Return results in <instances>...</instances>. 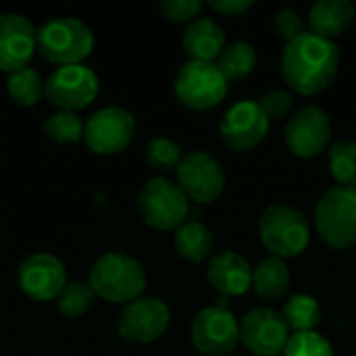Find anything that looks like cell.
Listing matches in <instances>:
<instances>
[{
  "instance_id": "6da1fadb",
  "label": "cell",
  "mask_w": 356,
  "mask_h": 356,
  "mask_svg": "<svg viewBox=\"0 0 356 356\" xmlns=\"http://www.w3.org/2000/svg\"><path fill=\"white\" fill-rule=\"evenodd\" d=\"M340 58L336 42L311 31L286 44L282 54V75L294 92L317 96L334 83L340 71Z\"/></svg>"
},
{
  "instance_id": "7a4b0ae2",
  "label": "cell",
  "mask_w": 356,
  "mask_h": 356,
  "mask_svg": "<svg viewBox=\"0 0 356 356\" xmlns=\"http://www.w3.org/2000/svg\"><path fill=\"white\" fill-rule=\"evenodd\" d=\"M88 282L98 298L113 305H129L142 298L146 290V271L142 263L129 254L106 252L94 263Z\"/></svg>"
},
{
  "instance_id": "3957f363",
  "label": "cell",
  "mask_w": 356,
  "mask_h": 356,
  "mask_svg": "<svg viewBox=\"0 0 356 356\" xmlns=\"http://www.w3.org/2000/svg\"><path fill=\"white\" fill-rule=\"evenodd\" d=\"M259 236L263 246L277 259L302 254L311 244V225L302 211L290 204H271L259 219Z\"/></svg>"
},
{
  "instance_id": "277c9868",
  "label": "cell",
  "mask_w": 356,
  "mask_h": 356,
  "mask_svg": "<svg viewBox=\"0 0 356 356\" xmlns=\"http://www.w3.org/2000/svg\"><path fill=\"white\" fill-rule=\"evenodd\" d=\"M94 48L92 29L73 17H56L38 29V50L44 60L69 67L83 65Z\"/></svg>"
},
{
  "instance_id": "5b68a950",
  "label": "cell",
  "mask_w": 356,
  "mask_h": 356,
  "mask_svg": "<svg viewBox=\"0 0 356 356\" xmlns=\"http://www.w3.org/2000/svg\"><path fill=\"white\" fill-rule=\"evenodd\" d=\"M315 227L319 238L334 250L356 244V188H330L317 202Z\"/></svg>"
},
{
  "instance_id": "8992f818",
  "label": "cell",
  "mask_w": 356,
  "mask_h": 356,
  "mask_svg": "<svg viewBox=\"0 0 356 356\" xmlns=\"http://www.w3.org/2000/svg\"><path fill=\"white\" fill-rule=\"evenodd\" d=\"M138 211L148 227L159 232H173L186 223L190 200L171 179L152 177L142 186L138 194Z\"/></svg>"
},
{
  "instance_id": "52a82bcc",
  "label": "cell",
  "mask_w": 356,
  "mask_h": 356,
  "mask_svg": "<svg viewBox=\"0 0 356 356\" xmlns=\"http://www.w3.org/2000/svg\"><path fill=\"white\" fill-rule=\"evenodd\" d=\"M173 88L184 106L192 111H209L227 96L229 81L223 77L217 63L188 60L179 69Z\"/></svg>"
},
{
  "instance_id": "ba28073f",
  "label": "cell",
  "mask_w": 356,
  "mask_h": 356,
  "mask_svg": "<svg viewBox=\"0 0 356 356\" xmlns=\"http://www.w3.org/2000/svg\"><path fill=\"white\" fill-rule=\"evenodd\" d=\"M194 348L204 356H227L240 344V321L221 305L202 309L190 327Z\"/></svg>"
},
{
  "instance_id": "9c48e42d",
  "label": "cell",
  "mask_w": 356,
  "mask_h": 356,
  "mask_svg": "<svg viewBox=\"0 0 356 356\" xmlns=\"http://www.w3.org/2000/svg\"><path fill=\"white\" fill-rule=\"evenodd\" d=\"M175 173L177 186L186 198L198 204H211L225 192V171L219 161L204 150H192L184 154Z\"/></svg>"
},
{
  "instance_id": "30bf717a",
  "label": "cell",
  "mask_w": 356,
  "mask_h": 356,
  "mask_svg": "<svg viewBox=\"0 0 356 356\" xmlns=\"http://www.w3.org/2000/svg\"><path fill=\"white\" fill-rule=\"evenodd\" d=\"M169 321L171 311L161 298L142 296L125 305L117 321V334L129 344H152L163 338Z\"/></svg>"
},
{
  "instance_id": "8fae6325",
  "label": "cell",
  "mask_w": 356,
  "mask_h": 356,
  "mask_svg": "<svg viewBox=\"0 0 356 356\" xmlns=\"http://www.w3.org/2000/svg\"><path fill=\"white\" fill-rule=\"evenodd\" d=\"M100 90L98 75L86 65L58 67L46 79V98L58 111L77 113L90 106Z\"/></svg>"
},
{
  "instance_id": "7c38bea8",
  "label": "cell",
  "mask_w": 356,
  "mask_h": 356,
  "mask_svg": "<svg viewBox=\"0 0 356 356\" xmlns=\"http://www.w3.org/2000/svg\"><path fill=\"white\" fill-rule=\"evenodd\" d=\"M136 136V119L121 106H104L86 121L83 140L96 154L123 152Z\"/></svg>"
},
{
  "instance_id": "4fadbf2b",
  "label": "cell",
  "mask_w": 356,
  "mask_h": 356,
  "mask_svg": "<svg viewBox=\"0 0 356 356\" xmlns=\"http://www.w3.org/2000/svg\"><path fill=\"white\" fill-rule=\"evenodd\" d=\"M292 334L282 313L269 307L250 309L240 319V342L257 356L284 355Z\"/></svg>"
},
{
  "instance_id": "5bb4252c",
  "label": "cell",
  "mask_w": 356,
  "mask_h": 356,
  "mask_svg": "<svg viewBox=\"0 0 356 356\" xmlns=\"http://www.w3.org/2000/svg\"><path fill=\"white\" fill-rule=\"evenodd\" d=\"M269 117L263 113L259 102L240 100L223 117L219 125L221 142L232 152H248L257 148L269 134Z\"/></svg>"
},
{
  "instance_id": "9a60e30c",
  "label": "cell",
  "mask_w": 356,
  "mask_h": 356,
  "mask_svg": "<svg viewBox=\"0 0 356 356\" xmlns=\"http://www.w3.org/2000/svg\"><path fill=\"white\" fill-rule=\"evenodd\" d=\"M17 282L27 298L48 302L56 300L67 286V269L58 257L50 252H33L19 265Z\"/></svg>"
},
{
  "instance_id": "2e32d148",
  "label": "cell",
  "mask_w": 356,
  "mask_h": 356,
  "mask_svg": "<svg viewBox=\"0 0 356 356\" xmlns=\"http://www.w3.org/2000/svg\"><path fill=\"white\" fill-rule=\"evenodd\" d=\"M332 138L330 115L315 104L300 108L286 125V146L300 159H315L323 154Z\"/></svg>"
},
{
  "instance_id": "e0dca14e",
  "label": "cell",
  "mask_w": 356,
  "mask_h": 356,
  "mask_svg": "<svg viewBox=\"0 0 356 356\" xmlns=\"http://www.w3.org/2000/svg\"><path fill=\"white\" fill-rule=\"evenodd\" d=\"M38 50V29L21 13L0 15V71L15 73L29 67Z\"/></svg>"
},
{
  "instance_id": "ac0fdd59",
  "label": "cell",
  "mask_w": 356,
  "mask_h": 356,
  "mask_svg": "<svg viewBox=\"0 0 356 356\" xmlns=\"http://www.w3.org/2000/svg\"><path fill=\"white\" fill-rule=\"evenodd\" d=\"M252 271L254 269L242 254L223 250L209 261L207 280L223 296H240L252 288Z\"/></svg>"
},
{
  "instance_id": "d6986e66",
  "label": "cell",
  "mask_w": 356,
  "mask_h": 356,
  "mask_svg": "<svg viewBox=\"0 0 356 356\" xmlns=\"http://www.w3.org/2000/svg\"><path fill=\"white\" fill-rule=\"evenodd\" d=\"M181 46L190 60L213 63L225 50V31L217 21L209 17H198L188 23L181 35Z\"/></svg>"
},
{
  "instance_id": "ffe728a7",
  "label": "cell",
  "mask_w": 356,
  "mask_h": 356,
  "mask_svg": "<svg viewBox=\"0 0 356 356\" xmlns=\"http://www.w3.org/2000/svg\"><path fill=\"white\" fill-rule=\"evenodd\" d=\"M356 19V8L350 0H319L309 10V25L315 35L332 40L344 35Z\"/></svg>"
},
{
  "instance_id": "44dd1931",
  "label": "cell",
  "mask_w": 356,
  "mask_h": 356,
  "mask_svg": "<svg viewBox=\"0 0 356 356\" xmlns=\"http://www.w3.org/2000/svg\"><path fill=\"white\" fill-rule=\"evenodd\" d=\"M292 286V273L284 259L269 257L252 271V290L265 302L282 300Z\"/></svg>"
},
{
  "instance_id": "7402d4cb",
  "label": "cell",
  "mask_w": 356,
  "mask_h": 356,
  "mask_svg": "<svg viewBox=\"0 0 356 356\" xmlns=\"http://www.w3.org/2000/svg\"><path fill=\"white\" fill-rule=\"evenodd\" d=\"M175 250L181 259L190 263H204L213 254L215 238L211 229L200 221H188L175 229Z\"/></svg>"
},
{
  "instance_id": "603a6c76",
  "label": "cell",
  "mask_w": 356,
  "mask_h": 356,
  "mask_svg": "<svg viewBox=\"0 0 356 356\" xmlns=\"http://www.w3.org/2000/svg\"><path fill=\"white\" fill-rule=\"evenodd\" d=\"M6 90L15 104L29 108L46 96V81L33 67H23L15 73H8Z\"/></svg>"
},
{
  "instance_id": "cb8c5ba5",
  "label": "cell",
  "mask_w": 356,
  "mask_h": 356,
  "mask_svg": "<svg viewBox=\"0 0 356 356\" xmlns=\"http://www.w3.org/2000/svg\"><path fill=\"white\" fill-rule=\"evenodd\" d=\"M284 319L294 334H307L315 332L321 323V307L319 302L309 294H294L284 305Z\"/></svg>"
},
{
  "instance_id": "d4e9b609",
  "label": "cell",
  "mask_w": 356,
  "mask_h": 356,
  "mask_svg": "<svg viewBox=\"0 0 356 356\" xmlns=\"http://www.w3.org/2000/svg\"><path fill=\"white\" fill-rule=\"evenodd\" d=\"M217 67L227 81L246 79L257 67V50L248 42H234L217 58Z\"/></svg>"
},
{
  "instance_id": "484cf974",
  "label": "cell",
  "mask_w": 356,
  "mask_h": 356,
  "mask_svg": "<svg viewBox=\"0 0 356 356\" xmlns=\"http://www.w3.org/2000/svg\"><path fill=\"white\" fill-rule=\"evenodd\" d=\"M96 300V292L92 290L90 282H67L63 292L56 296V309L71 319L86 315Z\"/></svg>"
},
{
  "instance_id": "4316f807",
  "label": "cell",
  "mask_w": 356,
  "mask_h": 356,
  "mask_svg": "<svg viewBox=\"0 0 356 356\" xmlns=\"http://www.w3.org/2000/svg\"><path fill=\"white\" fill-rule=\"evenodd\" d=\"M86 123L77 113L56 111L44 121V134L56 144H75L83 140Z\"/></svg>"
},
{
  "instance_id": "83f0119b",
  "label": "cell",
  "mask_w": 356,
  "mask_h": 356,
  "mask_svg": "<svg viewBox=\"0 0 356 356\" xmlns=\"http://www.w3.org/2000/svg\"><path fill=\"white\" fill-rule=\"evenodd\" d=\"M330 171L338 186L356 188V142L342 140L336 142L330 150Z\"/></svg>"
},
{
  "instance_id": "f1b7e54d",
  "label": "cell",
  "mask_w": 356,
  "mask_h": 356,
  "mask_svg": "<svg viewBox=\"0 0 356 356\" xmlns=\"http://www.w3.org/2000/svg\"><path fill=\"white\" fill-rule=\"evenodd\" d=\"M184 154L177 142H173L171 138L165 136H156L148 142L146 146V161L154 171H177L179 163H181Z\"/></svg>"
},
{
  "instance_id": "f546056e",
  "label": "cell",
  "mask_w": 356,
  "mask_h": 356,
  "mask_svg": "<svg viewBox=\"0 0 356 356\" xmlns=\"http://www.w3.org/2000/svg\"><path fill=\"white\" fill-rule=\"evenodd\" d=\"M284 356H334L332 344L317 332L292 334Z\"/></svg>"
},
{
  "instance_id": "4dcf8cb0",
  "label": "cell",
  "mask_w": 356,
  "mask_h": 356,
  "mask_svg": "<svg viewBox=\"0 0 356 356\" xmlns=\"http://www.w3.org/2000/svg\"><path fill=\"white\" fill-rule=\"evenodd\" d=\"M273 29L277 33V38L286 40V44L298 40L300 35H305V19L294 10V8H280L273 15Z\"/></svg>"
},
{
  "instance_id": "1f68e13d",
  "label": "cell",
  "mask_w": 356,
  "mask_h": 356,
  "mask_svg": "<svg viewBox=\"0 0 356 356\" xmlns=\"http://www.w3.org/2000/svg\"><path fill=\"white\" fill-rule=\"evenodd\" d=\"M204 8V2L200 0H163L161 2V13L165 19L173 23H192L194 19L200 17Z\"/></svg>"
},
{
  "instance_id": "d6a6232c",
  "label": "cell",
  "mask_w": 356,
  "mask_h": 356,
  "mask_svg": "<svg viewBox=\"0 0 356 356\" xmlns=\"http://www.w3.org/2000/svg\"><path fill=\"white\" fill-rule=\"evenodd\" d=\"M292 96L286 92V90H271V92H267L263 98H261V102H259V106L263 108V113L269 117V121L271 119H282V117H286L288 113H290V108H292Z\"/></svg>"
},
{
  "instance_id": "836d02e7",
  "label": "cell",
  "mask_w": 356,
  "mask_h": 356,
  "mask_svg": "<svg viewBox=\"0 0 356 356\" xmlns=\"http://www.w3.org/2000/svg\"><path fill=\"white\" fill-rule=\"evenodd\" d=\"M252 6H254L252 0H211L209 2V8H213L215 13L225 15V17H240L246 10H250Z\"/></svg>"
}]
</instances>
